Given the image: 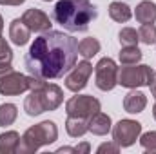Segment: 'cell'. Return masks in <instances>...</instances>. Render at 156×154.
<instances>
[{
	"label": "cell",
	"mask_w": 156,
	"mask_h": 154,
	"mask_svg": "<svg viewBox=\"0 0 156 154\" xmlns=\"http://www.w3.org/2000/svg\"><path fill=\"white\" fill-rule=\"evenodd\" d=\"M109 16L118 22V24H125L127 20H131L133 16V11L127 4H122V2H111L109 4Z\"/></svg>",
	"instance_id": "18"
},
{
	"label": "cell",
	"mask_w": 156,
	"mask_h": 154,
	"mask_svg": "<svg viewBox=\"0 0 156 154\" xmlns=\"http://www.w3.org/2000/svg\"><path fill=\"white\" fill-rule=\"evenodd\" d=\"M142 134V123L134 120H120L113 127V142L122 147H131Z\"/></svg>",
	"instance_id": "8"
},
{
	"label": "cell",
	"mask_w": 156,
	"mask_h": 154,
	"mask_svg": "<svg viewBox=\"0 0 156 154\" xmlns=\"http://www.w3.org/2000/svg\"><path fill=\"white\" fill-rule=\"evenodd\" d=\"M118 151H120V145H116L115 142H113V143H102V145L96 149V152H98V154H105V152L116 154Z\"/></svg>",
	"instance_id": "26"
},
{
	"label": "cell",
	"mask_w": 156,
	"mask_h": 154,
	"mask_svg": "<svg viewBox=\"0 0 156 154\" xmlns=\"http://www.w3.org/2000/svg\"><path fill=\"white\" fill-rule=\"evenodd\" d=\"M111 129H113L111 116L102 113V111H98L96 114L89 120V132H93L96 136H105Z\"/></svg>",
	"instance_id": "14"
},
{
	"label": "cell",
	"mask_w": 156,
	"mask_h": 154,
	"mask_svg": "<svg viewBox=\"0 0 156 154\" xmlns=\"http://www.w3.org/2000/svg\"><path fill=\"white\" fill-rule=\"evenodd\" d=\"M22 22L29 27L31 33H45L51 29V18L42 11V9H27L22 15Z\"/></svg>",
	"instance_id": "11"
},
{
	"label": "cell",
	"mask_w": 156,
	"mask_h": 154,
	"mask_svg": "<svg viewBox=\"0 0 156 154\" xmlns=\"http://www.w3.org/2000/svg\"><path fill=\"white\" fill-rule=\"evenodd\" d=\"M2 29H4V18H2V15H0V35H2Z\"/></svg>",
	"instance_id": "31"
},
{
	"label": "cell",
	"mask_w": 156,
	"mask_h": 154,
	"mask_svg": "<svg viewBox=\"0 0 156 154\" xmlns=\"http://www.w3.org/2000/svg\"><path fill=\"white\" fill-rule=\"evenodd\" d=\"M118 40H120L122 45H136V44L140 42L136 29H133V27H123V29L118 33Z\"/></svg>",
	"instance_id": "24"
},
{
	"label": "cell",
	"mask_w": 156,
	"mask_h": 154,
	"mask_svg": "<svg viewBox=\"0 0 156 154\" xmlns=\"http://www.w3.org/2000/svg\"><path fill=\"white\" fill-rule=\"evenodd\" d=\"M100 109H102L100 102L94 96H91V94L73 96L66 103V113H67V116H76V118H85V120H91Z\"/></svg>",
	"instance_id": "6"
},
{
	"label": "cell",
	"mask_w": 156,
	"mask_h": 154,
	"mask_svg": "<svg viewBox=\"0 0 156 154\" xmlns=\"http://www.w3.org/2000/svg\"><path fill=\"white\" fill-rule=\"evenodd\" d=\"M64 152H75L76 154V151H75V147H60V149H56V154H64Z\"/></svg>",
	"instance_id": "29"
},
{
	"label": "cell",
	"mask_w": 156,
	"mask_h": 154,
	"mask_svg": "<svg viewBox=\"0 0 156 154\" xmlns=\"http://www.w3.org/2000/svg\"><path fill=\"white\" fill-rule=\"evenodd\" d=\"M56 138H58V127H56V123L51 121V120L40 121L37 125L29 127L22 134L16 152L18 154H33V152H37L40 147H44V145L55 143Z\"/></svg>",
	"instance_id": "4"
},
{
	"label": "cell",
	"mask_w": 156,
	"mask_h": 154,
	"mask_svg": "<svg viewBox=\"0 0 156 154\" xmlns=\"http://www.w3.org/2000/svg\"><path fill=\"white\" fill-rule=\"evenodd\" d=\"M149 87H151V93H153V96L156 98V78H154V82H153V83H151Z\"/></svg>",
	"instance_id": "30"
},
{
	"label": "cell",
	"mask_w": 156,
	"mask_h": 154,
	"mask_svg": "<svg viewBox=\"0 0 156 154\" xmlns=\"http://www.w3.org/2000/svg\"><path fill=\"white\" fill-rule=\"evenodd\" d=\"M29 91V83H27V76L11 69L5 71L4 75H0V94L4 96H18L22 93Z\"/></svg>",
	"instance_id": "9"
},
{
	"label": "cell",
	"mask_w": 156,
	"mask_h": 154,
	"mask_svg": "<svg viewBox=\"0 0 156 154\" xmlns=\"http://www.w3.org/2000/svg\"><path fill=\"white\" fill-rule=\"evenodd\" d=\"M134 16L140 24H154L156 22V4L151 0H144L136 5Z\"/></svg>",
	"instance_id": "15"
},
{
	"label": "cell",
	"mask_w": 156,
	"mask_h": 154,
	"mask_svg": "<svg viewBox=\"0 0 156 154\" xmlns=\"http://www.w3.org/2000/svg\"><path fill=\"white\" fill-rule=\"evenodd\" d=\"M78 40L64 31H45L31 44L24 65L31 76L56 80L66 76L76 64Z\"/></svg>",
	"instance_id": "1"
},
{
	"label": "cell",
	"mask_w": 156,
	"mask_h": 154,
	"mask_svg": "<svg viewBox=\"0 0 156 154\" xmlns=\"http://www.w3.org/2000/svg\"><path fill=\"white\" fill-rule=\"evenodd\" d=\"M94 83L100 91H113L118 85V65L109 56L102 58L94 65Z\"/></svg>",
	"instance_id": "7"
},
{
	"label": "cell",
	"mask_w": 156,
	"mask_h": 154,
	"mask_svg": "<svg viewBox=\"0 0 156 154\" xmlns=\"http://www.w3.org/2000/svg\"><path fill=\"white\" fill-rule=\"evenodd\" d=\"M96 16L98 11L91 0H58L53 11L55 22L71 33L87 31L89 24Z\"/></svg>",
	"instance_id": "2"
},
{
	"label": "cell",
	"mask_w": 156,
	"mask_h": 154,
	"mask_svg": "<svg viewBox=\"0 0 156 154\" xmlns=\"http://www.w3.org/2000/svg\"><path fill=\"white\" fill-rule=\"evenodd\" d=\"M140 143L145 151L149 152H156V131H149V132H144L140 136Z\"/></svg>",
	"instance_id": "25"
},
{
	"label": "cell",
	"mask_w": 156,
	"mask_h": 154,
	"mask_svg": "<svg viewBox=\"0 0 156 154\" xmlns=\"http://www.w3.org/2000/svg\"><path fill=\"white\" fill-rule=\"evenodd\" d=\"M66 131L71 138H80L89 131V120L85 118H76V116H67L66 121Z\"/></svg>",
	"instance_id": "17"
},
{
	"label": "cell",
	"mask_w": 156,
	"mask_h": 154,
	"mask_svg": "<svg viewBox=\"0 0 156 154\" xmlns=\"http://www.w3.org/2000/svg\"><path fill=\"white\" fill-rule=\"evenodd\" d=\"M142 51L136 47V45H123L122 51H120V62L122 65H133V64H138L142 60Z\"/></svg>",
	"instance_id": "19"
},
{
	"label": "cell",
	"mask_w": 156,
	"mask_h": 154,
	"mask_svg": "<svg viewBox=\"0 0 156 154\" xmlns=\"http://www.w3.org/2000/svg\"><path fill=\"white\" fill-rule=\"evenodd\" d=\"M11 62H13V51H11L9 44L5 42V38H2V35H0V75L13 69Z\"/></svg>",
	"instance_id": "21"
},
{
	"label": "cell",
	"mask_w": 156,
	"mask_h": 154,
	"mask_svg": "<svg viewBox=\"0 0 156 154\" xmlns=\"http://www.w3.org/2000/svg\"><path fill=\"white\" fill-rule=\"evenodd\" d=\"M138 38L145 45L156 44V26L154 24H142V27L138 29Z\"/></svg>",
	"instance_id": "23"
},
{
	"label": "cell",
	"mask_w": 156,
	"mask_h": 154,
	"mask_svg": "<svg viewBox=\"0 0 156 154\" xmlns=\"http://www.w3.org/2000/svg\"><path fill=\"white\" fill-rule=\"evenodd\" d=\"M145 107H147V96H145L142 91L133 89L131 93L125 94V98H123V109H125V113H129V114H138V113H142Z\"/></svg>",
	"instance_id": "12"
},
{
	"label": "cell",
	"mask_w": 156,
	"mask_h": 154,
	"mask_svg": "<svg viewBox=\"0 0 156 154\" xmlns=\"http://www.w3.org/2000/svg\"><path fill=\"white\" fill-rule=\"evenodd\" d=\"M96 53H100V42L96 38H83L78 42V54L83 56V60L93 58Z\"/></svg>",
	"instance_id": "20"
},
{
	"label": "cell",
	"mask_w": 156,
	"mask_h": 154,
	"mask_svg": "<svg viewBox=\"0 0 156 154\" xmlns=\"http://www.w3.org/2000/svg\"><path fill=\"white\" fill-rule=\"evenodd\" d=\"M75 151H76V154H89L91 152V145L87 142H83V143H80V145L75 147Z\"/></svg>",
	"instance_id": "27"
},
{
	"label": "cell",
	"mask_w": 156,
	"mask_h": 154,
	"mask_svg": "<svg viewBox=\"0 0 156 154\" xmlns=\"http://www.w3.org/2000/svg\"><path fill=\"white\" fill-rule=\"evenodd\" d=\"M18 116V109L15 103H2L0 105V127L13 125Z\"/></svg>",
	"instance_id": "22"
},
{
	"label": "cell",
	"mask_w": 156,
	"mask_h": 154,
	"mask_svg": "<svg viewBox=\"0 0 156 154\" xmlns=\"http://www.w3.org/2000/svg\"><path fill=\"white\" fill-rule=\"evenodd\" d=\"M154 71L149 65H123L118 67V85L127 87V89H136L144 85H151L154 82Z\"/></svg>",
	"instance_id": "5"
},
{
	"label": "cell",
	"mask_w": 156,
	"mask_h": 154,
	"mask_svg": "<svg viewBox=\"0 0 156 154\" xmlns=\"http://www.w3.org/2000/svg\"><path fill=\"white\" fill-rule=\"evenodd\" d=\"M91 75H93V65H91V62H89V60L78 62V64H75V67L66 75V87H67L69 91H73V93H80V91L87 85Z\"/></svg>",
	"instance_id": "10"
},
{
	"label": "cell",
	"mask_w": 156,
	"mask_h": 154,
	"mask_svg": "<svg viewBox=\"0 0 156 154\" xmlns=\"http://www.w3.org/2000/svg\"><path fill=\"white\" fill-rule=\"evenodd\" d=\"M44 2H51V0H44Z\"/></svg>",
	"instance_id": "33"
},
{
	"label": "cell",
	"mask_w": 156,
	"mask_h": 154,
	"mask_svg": "<svg viewBox=\"0 0 156 154\" xmlns=\"http://www.w3.org/2000/svg\"><path fill=\"white\" fill-rule=\"evenodd\" d=\"M9 38L15 45H26L29 38H31V31L29 27L22 22V18H15L11 24H9Z\"/></svg>",
	"instance_id": "13"
},
{
	"label": "cell",
	"mask_w": 156,
	"mask_h": 154,
	"mask_svg": "<svg viewBox=\"0 0 156 154\" xmlns=\"http://www.w3.org/2000/svg\"><path fill=\"white\" fill-rule=\"evenodd\" d=\"M64 102V91L56 83H45L35 89L24 100V111L27 116H38L47 111H56Z\"/></svg>",
	"instance_id": "3"
},
{
	"label": "cell",
	"mask_w": 156,
	"mask_h": 154,
	"mask_svg": "<svg viewBox=\"0 0 156 154\" xmlns=\"http://www.w3.org/2000/svg\"><path fill=\"white\" fill-rule=\"evenodd\" d=\"M153 116H154V120H156V103H154V107H153Z\"/></svg>",
	"instance_id": "32"
},
{
	"label": "cell",
	"mask_w": 156,
	"mask_h": 154,
	"mask_svg": "<svg viewBox=\"0 0 156 154\" xmlns=\"http://www.w3.org/2000/svg\"><path fill=\"white\" fill-rule=\"evenodd\" d=\"M20 134L16 131H7L0 134V154H15L18 151Z\"/></svg>",
	"instance_id": "16"
},
{
	"label": "cell",
	"mask_w": 156,
	"mask_h": 154,
	"mask_svg": "<svg viewBox=\"0 0 156 154\" xmlns=\"http://www.w3.org/2000/svg\"><path fill=\"white\" fill-rule=\"evenodd\" d=\"M26 0H0V5H20Z\"/></svg>",
	"instance_id": "28"
}]
</instances>
